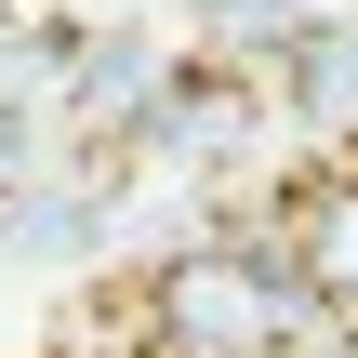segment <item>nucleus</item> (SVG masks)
Here are the masks:
<instances>
[{
	"label": "nucleus",
	"mask_w": 358,
	"mask_h": 358,
	"mask_svg": "<svg viewBox=\"0 0 358 358\" xmlns=\"http://www.w3.org/2000/svg\"><path fill=\"white\" fill-rule=\"evenodd\" d=\"M133 332H146V358H292L319 332V292L292 279L279 239H186L146 266Z\"/></svg>",
	"instance_id": "f257e3e1"
},
{
	"label": "nucleus",
	"mask_w": 358,
	"mask_h": 358,
	"mask_svg": "<svg viewBox=\"0 0 358 358\" xmlns=\"http://www.w3.org/2000/svg\"><path fill=\"white\" fill-rule=\"evenodd\" d=\"M266 239L292 252V279L319 292V319L358 332V173H319V186L292 199V226H266Z\"/></svg>",
	"instance_id": "f03ea898"
}]
</instances>
